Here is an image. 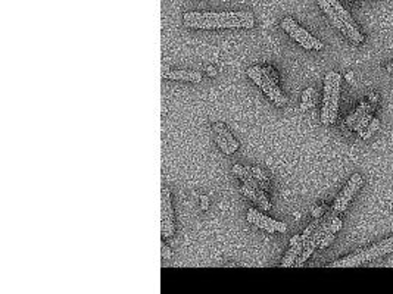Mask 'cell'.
Returning <instances> with one entry per match:
<instances>
[{
    "label": "cell",
    "instance_id": "obj_13",
    "mask_svg": "<svg viewBox=\"0 0 393 294\" xmlns=\"http://www.w3.org/2000/svg\"><path fill=\"white\" fill-rule=\"evenodd\" d=\"M340 83L342 75L333 72V89H331V98H330V124H334L339 110V98H340Z\"/></svg>",
    "mask_w": 393,
    "mask_h": 294
},
{
    "label": "cell",
    "instance_id": "obj_16",
    "mask_svg": "<svg viewBox=\"0 0 393 294\" xmlns=\"http://www.w3.org/2000/svg\"><path fill=\"white\" fill-rule=\"evenodd\" d=\"M212 131L216 132V134H219V135H221V137L230 144V147H231L234 152L239 150V141L231 135V132L227 130V127H225L222 122H216V124H214V125H212Z\"/></svg>",
    "mask_w": 393,
    "mask_h": 294
},
{
    "label": "cell",
    "instance_id": "obj_18",
    "mask_svg": "<svg viewBox=\"0 0 393 294\" xmlns=\"http://www.w3.org/2000/svg\"><path fill=\"white\" fill-rule=\"evenodd\" d=\"M315 96H317V93H315V89H312V87H308V89L303 92V95H302V101H300V112H306V110H309V109L314 106V103H315Z\"/></svg>",
    "mask_w": 393,
    "mask_h": 294
},
{
    "label": "cell",
    "instance_id": "obj_14",
    "mask_svg": "<svg viewBox=\"0 0 393 294\" xmlns=\"http://www.w3.org/2000/svg\"><path fill=\"white\" fill-rule=\"evenodd\" d=\"M377 109V104H371L361 116H359V119L354 124V127H352V130L354 131H357V132H359V135L362 137L364 135V132H365V130L368 128V125H370V122H371V119L374 118L373 116V112Z\"/></svg>",
    "mask_w": 393,
    "mask_h": 294
},
{
    "label": "cell",
    "instance_id": "obj_4",
    "mask_svg": "<svg viewBox=\"0 0 393 294\" xmlns=\"http://www.w3.org/2000/svg\"><path fill=\"white\" fill-rule=\"evenodd\" d=\"M282 28L306 50H321L324 47V44L318 38H315L305 28L297 25L293 18H285L282 21Z\"/></svg>",
    "mask_w": 393,
    "mask_h": 294
},
{
    "label": "cell",
    "instance_id": "obj_8",
    "mask_svg": "<svg viewBox=\"0 0 393 294\" xmlns=\"http://www.w3.org/2000/svg\"><path fill=\"white\" fill-rule=\"evenodd\" d=\"M330 1V4L334 7V10L337 12V15H339V18L343 21V24L348 27V30H349V34H351V41L354 43V44H359V43H362V41H365V38H364V35L359 33V30H358V27H357V24H355V21L351 18V15H349V12L340 4V1L339 0H328Z\"/></svg>",
    "mask_w": 393,
    "mask_h": 294
},
{
    "label": "cell",
    "instance_id": "obj_25",
    "mask_svg": "<svg viewBox=\"0 0 393 294\" xmlns=\"http://www.w3.org/2000/svg\"><path fill=\"white\" fill-rule=\"evenodd\" d=\"M200 207H202V210H208V207H209V197L205 196V195L200 196Z\"/></svg>",
    "mask_w": 393,
    "mask_h": 294
},
{
    "label": "cell",
    "instance_id": "obj_5",
    "mask_svg": "<svg viewBox=\"0 0 393 294\" xmlns=\"http://www.w3.org/2000/svg\"><path fill=\"white\" fill-rule=\"evenodd\" d=\"M176 232L174 222V210L171 204V196L168 189H162L161 192V235L162 238H171Z\"/></svg>",
    "mask_w": 393,
    "mask_h": 294
},
{
    "label": "cell",
    "instance_id": "obj_24",
    "mask_svg": "<svg viewBox=\"0 0 393 294\" xmlns=\"http://www.w3.org/2000/svg\"><path fill=\"white\" fill-rule=\"evenodd\" d=\"M265 71H267V74H268V75H270V77H271V78H273V80L277 83V84L280 83V75H279V72H277V71H276V69H274L271 65H267V66H265Z\"/></svg>",
    "mask_w": 393,
    "mask_h": 294
},
{
    "label": "cell",
    "instance_id": "obj_3",
    "mask_svg": "<svg viewBox=\"0 0 393 294\" xmlns=\"http://www.w3.org/2000/svg\"><path fill=\"white\" fill-rule=\"evenodd\" d=\"M246 72L250 77V80L270 98V100H273V103L276 106L283 107V106L287 104V98L283 95V92L280 90L279 84L267 74L265 66L255 65L252 68H248Z\"/></svg>",
    "mask_w": 393,
    "mask_h": 294
},
{
    "label": "cell",
    "instance_id": "obj_12",
    "mask_svg": "<svg viewBox=\"0 0 393 294\" xmlns=\"http://www.w3.org/2000/svg\"><path fill=\"white\" fill-rule=\"evenodd\" d=\"M318 1V4L321 6V9L324 10V13L328 16V19H330V22L345 35V37H348V38H351V34H349V30H348V27L343 24V21L339 18V15H337V12L334 10V7L330 4V1L328 0H317Z\"/></svg>",
    "mask_w": 393,
    "mask_h": 294
},
{
    "label": "cell",
    "instance_id": "obj_29",
    "mask_svg": "<svg viewBox=\"0 0 393 294\" xmlns=\"http://www.w3.org/2000/svg\"><path fill=\"white\" fill-rule=\"evenodd\" d=\"M345 78H346V81L352 83V81H354V72H352V71H349V72L345 75Z\"/></svg>",
    "mask_w": 393,
    "mask_h": 294
},
{
    "label": "cell",
    "instance_id": "obj_6",
    "mask_svg": "<svg viewBox=\"0 0 393 294\" xmlns=\"http://www.w3.org/2000/svg\"><path fill=\"white\" fill-rule=\"evenodd\" d=\"M246 219H248V222H250L252 225L258 227L259 229H265L267 232H271V234L273 232H282V234H285L287 231V225L285 222L271 219V218L262 215L258 209H253V207L248 210Z\"/></svg>",
    "mask_w": 393,
    "mask_h": 294
},
{
    "label": "cell",
    "instance_id": "obj_21",
    "mask_svg": "<svg viewBox=\"0 0 393 294\" xmlns=\"http://www.w3.org/2000/svg\"><path fill=\"white\" fill-rule=\"evenodd\" d=\"M214 138H215V141H216V144L219 146V149L225 153V155H233L234 153V150L230 147V144L219 135V134H216V132H214Z\"/></svg>",
    "mask_w": 393,
    "mask_h": 294
},
{
    "label": "cell",
    "instance_id": "obj_7",
    "mask_svg": "<svg viewBox=\"0 0 393 294\" xmlns=\"http://www.w3.org/2000/svg\"><path fill=\"white\" fill-rule=\"evenodd\" d=\"M362 186V177L361 174H354L351 177V180L348 181V184L345 186V189L340 192V195L336 197L334 200V204H333V209L337 212V213H342L346 210L348 204L351 203V200L354 198V196L358 193L359 187Z\"/></svg>",
    "mask_w": 393,
    "mask_h": 294
},
{
    "label": "cell",
    "instance_id": "obj_20",
    "mask_svg": "<svg viewBox=\"0 0 393 294\" xmlns=\"http://www.w3.org/2000/svg\"><path fill=\"white\" fill-rule=\"evenodd\" d=\"M380 128V119L379 118H373L371 119V122H370V125H368V128L365 130V132H364V135H362V138L364 140H368L374 132H377V130Z\"/></svg>",
    "mask_w": 393,
    "mask_h": 294
},
{
    "label": "cell",
    "instance_id": "obj_23",
    "mask_svg": "<svg viewBox=\"0 0 393 294\" xmlns=\"http://www.w3.org/2000/svg\"><path fill=\"white\" fill-rule=\"evenodd\" d=\"M327 206L325 204H321V206H315L312 210H311V215L314 216V218H321L325 212H327Z\"/></svg>",
    "mask_w": 393,
    "mask_h": 294
},
{
    "label": "cell",
    "instance_id": "obj_15",
    "mask_svg": "<svg viewBox=\"0 0 393 294\" xmlns=\"http://www.w3.org/2000/svg\"><path fill=\"white\" fill-rule=\"evenodd\" d=\"M303 246H305V244H303L302 238H300V241H297L295 244H290L287 253H286V256L283 258V262H282V266H283V268L295 266L297 258L300 256V253H302V250H303Z\"/></svg>",
    "mask_w": 393,
    "mask_h": 294
},
{
    "label": "cell",
    "instance_id": "obj_19",
    "mask_svg": "<svg viewBox=\"0 0 393 294\" xmlns=\"http://www.w3.org/2000/svg\"><path fill=\"white\" fill-rule=\"evenodd\" d=\"M252 174H253V177L256 178V181L259 183V186H261V189L265 192V193H270L271 192V186H270V178L265 175V172L261 169V168H258V166H253L252 168Z\"/></svg>",
    "mask_w": 393,
    "mask_h": 294
},
{
    "label": "cell",
    "instance_id": "obj_26",
    "mask_svg": "<svg viewBox=\"0 0 393 294\" xmlns=\"http://www.w3.org/2000/svg\"><path fill=\"white\" fill-rule=\"evenodd\" d=\"M171 256H173V253H171L170 247H167L165 244H162V258L164 259H171Z\"/></svg>",
    "mask_w": 393,
    "mask_h": 294
},
{
    "label": "cell",
    "instance_id": "obj_10",
    "mask_svg": "<svg viewBox=\"0 0 393 294\" xmlns=\"http://www.w3.org/2000/svg\"><path fill=\"white\" fill-rule=\"evenodd\" d=\"M240 190H242L243 196L248 197L249 200H252L256 206H259V209H262L265 212H268L271 209V203H270V200L265 196V192L264 190H255V189H252L248 184H242Z\"/></svg>",
    "mask_w": 393,
    "mask_h": 294
},
{
    "label": "cell",
    "instance_id": "obj_30",
    "mask_svg": "<svg viewBox=\"0 0 393 294\" xmlns=\"http://www.w3.org/2000/svg\"><path fill=\"white\" fill-rule=\"evenodd\" d=\"M386 71H388V72H393V62L392 64H389V65L386 66Z\"/></svg>",
    "mask_w": 393,
    "mask_h": 294
},
{
    "label": "cell",
    "instance_id": "obj_1",
    "mask_svg": "<svg viewBox=\"0 0 393 294\" xmlns=\"http://www.w3.org/2000/svg\"><path fill=\"white\" fill-rule=\"evenodd\" d=\"M187 28L222 30V28H253L255 18L250 12H187L183 16Z\"/></svg>",
    "mask_w": 393,
    "mask_h": 294
},
{
    "label": "cell",
    "instance_id": "obj_17",
    "mask_svg": "<svg viewBox=\"0 0 393 294\" xmlns=\"http://www.w3.org/2000/svg\"><path fill=\"white\" fill-rule=\"evenodd\" d=\"M370 106H371V103H370L368 100H362V101L359 103V106H358V107H357V109H355V110H354V112H352V113L348 116V118H346V121H345V127H348V128H351V130H352L354 124H355V122L359 119V116H361V115H362V113H364V112H365V110L370 107Z\"/></svg>",
    "mask_w": 393,
    "mask_h": 294
},
{
    "label": "cell",
    "instance_id": "obj_9",
    "mask_svg": "<svg viewBox=\"0 0 393 294\" xmlns=\"http://www.w3.org/2000/svg\"><path fill=\"white\" fill-rule=\"evenodd\" d=\"M333 89V71L327 72L324 80V98H322V109H321V122L324 125H330V98Z\"/></svg>",
    "mask_w": 393,
    "mask_h": 294
},
{
    "label": "cell",
    "instance_id": "obj_27",
    "mask_svg": "<svg viewBox=\"0 0 393 294\" xmlns=\"http://www.w3.org/2000/svg\"><path fill=\"white\" fill-rule=\"evenodd\" d=\"M368 101H370L371 104H377V103H379V95H377V93H370V95H368Z\"/></svg>",
    "mask_w": 393,
    "mask_h": 294
},
{
    "label": "cell",
    "instance_id": "obj_11",
    "mask_svg": "<svg viewBox=\"0 0 393 294\" xmlns=\"http://www.w3.org/2000/svg\"><path fill=\"white\" fill-rule=\"evenodd\" d=\"M162 77L165 80H177V81H189V83H200L202 74L197 71H186V69H164Z\"/></svg>",
    "mask_w": 393,
    "mask_h": 294
},
{
    "label": "cell",
    "instance_id": "obj_28",
    "mask_svg": "<svg viewBox=\"0 0 393 294\" xmlns=\"http://www.w3.org/2000/svg\"><path fill=\"white\" fill-rule=\"evenodd\" d=\"M206 72H208L209 77H215V75H216V69H215L214 66H208V68H206Z\"/></svg>",
    "mask_w": 393,
    "mask_h": 294
},
{
    "label": "cell",
    "instance_id": "obj_22",
    "mask_svg": "<svg viewBox=\"0 0 393 294\" xmlns=\"http://www.w3.org/2000/svg\"><path fill=\"white\" fill-rule=\"evenodd\" d=\"M334 237H336V234L334 232H331L330 229L327 231V234L324 235V238L321 240V243H320V246H318V249H325V247H328L333 241H334Z\"/></svg>",
    "mask_w": 393,
    "mask_h": 294
},
{
    "label": "cell",
    "instance_id": "obj_2",
    "mask_svg": "<svg viewBox=\"0 0 393 294\" xmlns=\"http://www.w3.org/2000/svg\"><path fill=\"white\" fill-rule=\"evenodd\" d=\"M388 253H393V235L383 240V241H379V243L370 246V247L357 250L355 253H352L346 258L334 261L328 266L330 268H354V266H359V265H365L368 262H373V261H376V259H379Z\"/></svg>",
    "mask_w": 393,
    "mask_h": 294
}]
</instances>
